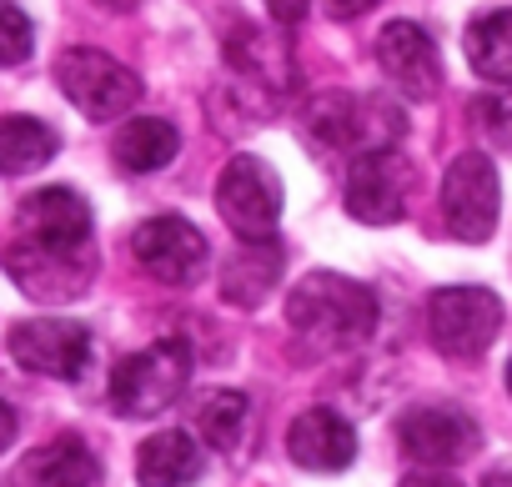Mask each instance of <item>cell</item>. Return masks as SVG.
<instances>
[{
    "instance_id": "1",
    "label": "cell",
    "mask_w": 512,
    "mask_h": 487,
    "mask_svg": "<svg viewBox=\"0 0 512 487\" xmlns=\"http://www.w3.org/2000/svg\"><path fill=\"white\" fill-rule=\"evenodd\" d=\"M287 322L307 352H347L377 332V292L342 272H312L292 287Z\"/></svg>"
},
{
    "instance_id": "2",
    "label": "cell",
    "mask_w": 512,
    "mask_h": 487,
    "mask_svg": "<svg viewBox=\"0 0 512 487\" xmlns=\"http://www.w3.org/2000/svg\"><path fill=\"white\" fill-rule=\"evenodd\" d=\"M191 372H196V357H191V342L181 337H161L131 357L116 362L111 382H106V402L111 412L121 417H156L166 407H176L191 387Z\"/></svg>"
},
{
    "instance_id": "3",
    "label": "cell",
    "mask_w": 512,
    "mask_h": 487,
    "mask_svg": "<svg viewBox=\"0 0 512 487\" xmlns=\"http://www.w3.org/2000/svg\"><path fill=\"white\" fill-rule=\"evenodd\" d=\"M307 136L322 151H342V156H362V151H387L402 141V111L387 96H347V91H322L307 111H302Z\"/></svg>"
},
{
    "instance_id": "4",
    "label": "cell",
    "mask_w": 512,
    "mask_h": 487,
    "mask_svg": "<svg viewBox=\"0 0 512 487\" xmlns=\"http://www.w3.org/2000/svg\"><path fill=\"white\" fill-rule=\"evenodd\" d=\"M6 272L11 282L36 297V302H76L96 282V241H41V236H16L6 247Z\"/></svg>"
},
{
    "instance_id": "5",
    "label": "cell",
    "mask_w": 512,
    "mask_h": 487,
    "mask_svg": "<svg viewBox=\"0 0 512 487\" xmlns=\"http://www.w3.org/2000/svg\"><path fill=\"white\" fill-rule=\"evenodd\" d=\"M502 297L487 287H437L427 297V337L447 362H477L502 332Z\"/></svg>"
},
{
    "instance_id": "6",
    "label": "cell",
    "mask_w": 512,
    "mask_h": 487,
    "mask_svg": "<svg viewBox=\"0 0 512 487\" xmlns=\"http://www.w3.org/2000/svg\"><path fill=\"white\" fill-rule=\"evenodd\" d=\"M56 86L86 121H121L141 101L136 71L91 46H71L56 56Z\"/></svg>"
},
{
    "instance_id": "7",
    "label": "cell",
    "mask_w": 512,
    "mask_h": 487,
    "mask_svg": "<svg viewBox=\"0 0 512 487\" xmlns=\"http://www.w3.org/2000/svg\"><path fill=\"white\" fill-rule=\"evenodd\" d=\"M216 211L241 241H267L282 221V176L262 156H231L216 176Z\"/></svg>"
},
{
    "instance_id": "8",
    "label": "cell",
    "mask_w": 512,
    "mask_h": 487,
    "mask_svg": "<svg viewBox=\"0 0 512 487\" xmlns=\"http://www.w3.org/2000/svg\"><path fill=\"white\" fill-rule=\"evenodd\" d=\"M497 211H502V181L487 151H462L447 176H442V221L457 241L482 247L497 231Z\"/></svg>"
},
{
    "instance_id": "9",
    "label": "cell",
    "mask_w": 512,
    "mask_h": 487,
    "mask_svg": "<svg viewBox=\"0 0 512 487\" xmlns=\"http://www.w3.org/2000/svg\"><path fill=\"white\" fill-rule=\"evenodd\" d=\"M131 257L146 277L166 282V287H191L211 252H206V236L186 221V216H151L131 231Z\"/></svg>"
},
{
    "instance_id": "10",
    "label": "cell",
    "mask_w": 512,
    "mask_h": 487,
    "mask_svg": "<svg viewBox=\"0 0 512 487\" xmlns=\"http://www.w3.org/2000/svg\"><path fill=\"white\" fill-rule=\"evenodd\" d=\"M407 196H412V166L397 156V146L352 156L347 216H357L362 226H392L407 216Z\"/></svg>"
},
{
    "instance_id": "11",
    "label": "cell",
    "mask_w": 512,
    "mask_h": 487,
    "mask_svg": "<svg viewBox=\"0 0 512 487\" xmlns=\"http://www.w3.org/2000/svg\"><path fill=\"white\" fill-rule=\"evenodd\" d=\"M6 347L26 372H41V377H56V382H76L91 367V332L81 322H61V317L16 322Z\"/></svg>"
},
{
    "instance_id": "12",
    "label": "cell",
    "mask_w": 512,
    "mask_h": 487,
    "mask_svg": "<svg viewBox=\"0 0 512 487\" xmlns=\"http://www.w3.org/2000/svg\"><path fill=\"white\" fill-rule=\"evenodd\" d=\"M402 437V452L417 462V467H457L477 452V422L452 407V402H427V407H412L397 427Z\"/></svg>"
},
{
    "instance_id": "13",
    "label": "cell",
    "mask_w": 512,
    "mask_h": 487,
    "mask_svg": "<svg viewBox=\"0 0 512 487\" xmlns=\"http://www.w3.org/2000/svg\"><path fill=\"white\" fill-rule=\"evenodd\" d=\"M377 66L392 81L397 96L407 101H432L442 91V61L432 36L417 21H387L377 36Z\"/></svg>"
},
{
    "instance_id": "14",
    "label": "cell",
    "mask_w": 512,
    "mask_h": 487,
    "mask_svg": "<svg viewBox=\"0 0 512 487\" xmlns=\"http://www.w3.org/2000/svg\"><path fill=\"white\" fill-rule=\"evenodd\" d=\"M221 56H226V71L236 76V86L262 91L267 101H277V96H282V91H292V81H297V66H292L287 41H277V36H272V31H262V26L236 21V26L226 31Z\"/></svg>"
},
{
    "instance_id": "15",
    "label": "cell",
    "mask_w": 512,
    "mask_h": 487,
    "mask_svg": "<svg viewBox=\"0 0 512 487\" xmlns=\"http://www.w3.org/2000/svg\"><path fill=\"white\" fill-rule=\"evenodd\" d=\"M287 457L302 472H347L357 462V432L332 407H312L287 427Z\"/></svg>"
},
{
    "instance_id": "16",
    "label": "cell",
    "mask_w": 512,
    "mask_h": 487,
    "mask_svg": "<svg viewBox=\"0 0 512 487\" xmlns=\"http://www.w3.org/2000/svg\"><path fill=\"white\" fill-rule=\"evenodd\" d=\"M101 467L81 437H56L46 447H31L11 477V487H96Z\"/></svg>"
},
{
    "instance_id": "17",
    "label": "cell",
    "mask_w": 512,
    "mask_h": 487,
    "mask_svg": "<svg viewBox=\"0 0 512 487\" xmlns=\"http://www.w3.org/2000/svg\"><path fill=\"white\" fill-rule=\"evenodd\" d=\"M91 206L71 186H41L36 196L21 201V236L41 241H91Z\"/></svg>"
},
{
    "instance_id": "18",
    "label": "cell",
    "mask_w": 512,
    "mask_h": 487,
    "mask_svg": "<svg viewBox=\"0 0 512 487\" xmlns=\"http://www.w3.org/2000/svg\"><path fill=\"white\" fill-rule=\"evenodd\" d=\"M277 277H282V247H277V236L241 241V247L231 252V262L221 267V297L236 302V307H256V302H267V292L277 287Z\"/></svg>"
},
{
    "instance_id": "19",
    "label": "cell",
    "mask_w": 512,
    "mask_h": 487,
    "mask_svg": "<svg viewBox=\"0 0 512 487\" xmlns=\"http://www.w3.org/2000/svg\"><path fill=\"white\" fill-rule=\"evenodd\" d=\"M201 467H206V457H201V442L191 432H156L136 452L141 487H186L201 477Z\"/></svg>"
},
{
    "instance_id": "20",
    "label": "cell",
    "mask_w": 512,
    "mask_h": 487,
    "mask_svg": "<svg viewBox=\"0 0 512 487\" xmlns=\"http://www.w3.org/2000/svg\"><path fill=\"white\" fill-rule=\"evenodd\" d=\"M116 166L126 171V176H151V171H161V166H171L176 161V151H181V131L171 126V121H161V116H131L121 131H116Z\"/></svg>"
},
{
    "instance_id": "21",
    "label": "cell",
    "mask_w": 512,
    "mask_h": 487,
    "mask_svg": "<svg viewBox=\"0 0 512 487\" xmlns=\"http://www.w3.org/2000/svg\"><path fill=\"white\" fill-rule=\"evenodd\" d=\"M61 151V136L41 116H0V176L41 171Z\"/></svg>"
},
{
    "instance_id": "22",
    "label": "cell",
    "mask_w": 512,
    "mask_h": 487,
    "mask_svg": "<svg viewBox=\"0 0 512 487\" xmlns=\"http://www.w3.org/2000/svg\"><path fill=\"white\" fill-rule=\"evenodd\" d=\"M467 61L492 86L512 81V16L507 11H487L467 26Z\"/></svg>"
},
{
    "instance_id": "23",
    "label": "cell",
    "mask_w": 512,
    "mask_h": 487,
    "mask_svg": "<svg viewBox=\"0 0 512 487\" xmlns=\"http://www.w3.org/2000/svg\"><path fill=\"white\" fill-rule=\"evenodd\" d=\"M246 432V397L241 392H211L206 402H196V442H211L221 452H231Z\"/></svg>"
},
{
    "instance_id": "24",
    "label": "cell",
    "mask_w": 512,
    "mask_h": 487,
    "mask_svg": "<svg viewBox=\"0 0 512 487\" xmlns=\"http://www.w3.org/2000/svg\"><path fill=\"white\" fill-rule=\"evenodd\" d=\"M36 51V26L16 0H0V66H26Z\"/></svg>"
},
{
    "instance_id": "25",
    "label": "cell",
    "mask_w": 512,
    "mask_h": 487,
    "mask_svg": "<svg viewBox=\"0 0 512 487\" xmlns=\"http://www.w3.org/2000/svg\"><path fill=\"white\" fill-rule=\"evenodd\" d=\"M472 116H482V131H487L497 146L512 141V131H507V101H502V96H477V101H472Z\"/></svg>"
},
{
    "instance_id": "26",
    "label": "cell",
    "mask_w": 512,
    "mask_h": 487,
    "mask_svg": "<svg viewBox=\"0 0 512 487\" xmlns=\"http://www.w3.org/2000/svg\"><path fill=\"white\" fill-rule=\"evenodd\" d=\"M267 11H272V21H282V26H297V21H307L312 0H267Z\"/></svg>"
},
{
    "instance_id": "27",
    "label": "cell",
    "mask_w": 512,
    "mask_h": 487,
    "mask_svg": "<svg viewBox=\"0 0 512 487\" xmlns=\"http://www.w3.org/2000/svg\"><path fill=\"white\" fill-rule=\"evenodd\" d=\"M402 487H462L457 477H447L442 467H422V472H407Z\"/></svg>"
},
{
    "instance_id": "28",
    "label": "cell",
    "mask_w": 512,
    "mask_h": 487,
    "mask_svg": "<svg viewBox=\"0 0 512 487\" xmlns=\"http://www.w3.org/2000/svg\"><path fill=\"white\" fill-rule=\"evenodd\" d=\"M11 442H16V412H11V402H0V452Z\"/></svg>"
},
{
    "instance_id": "29",
    "label": "cell",
    "mask_w": 512,
    "mask_h": 487,
    "mask_svg": "<svg viewBox=\"0 0 512 487\" xmlns=\"http://www.w3.org/2000/svg\"><path fill=\"white\" fill-rule=\"evenodd\" d=\"M377 0H332V11L337 16H362V11H372Z\"/></svg>"
},
{
    "instance_id": "30",
    "label": "cell",
    "mask_w": 512,
    "mask_h": 487,
    "mask_svg": "<svg viewBox=\"0 0 512 487\" xmlns=\"http://www.w3.org/2000/svg\"><path fill=\"white\" fill-rule=\"evenodd\" d=\"M101 6H111V11H136L141 0H101Z\"/></svg>"
},
{
    "instance_id": "31",
    "label": "cell",
    "mask_w": 512,
    "mask_h": 487,
    "mask_svg": "<svg viewBox=\"0 0 512 487\" xmlns=\"http://www.w3.org/2000/svg\"><path fill=\"white\" fill-rule=\"evenodd\" d=\"M487 487H507V472H492V477H487Z\"/></svg>"
}]
</instances>
